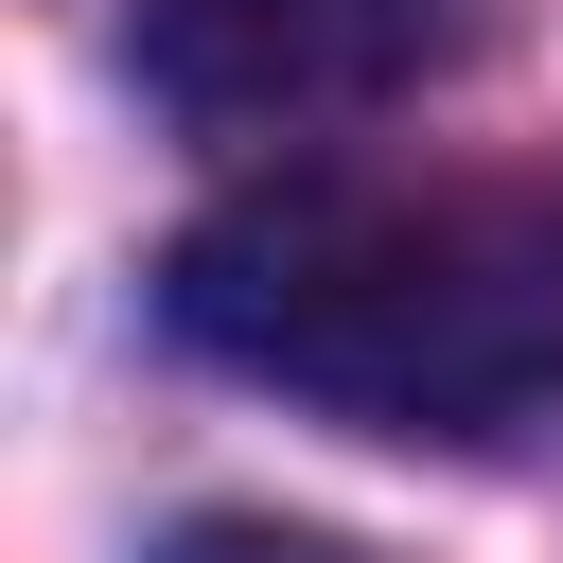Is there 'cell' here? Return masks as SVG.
<instances>
[{
  "label": "cell",
  "mask_w": 563,
  "mask_h": 563,
  "mask_svg": "<svg viewBox=\"0 0 563 563\" xmlns=\"http://www.w3.org/2000/svg\"><path fill=\"white\" fill-rule=\"evenodd\" d=\"M176 352L352 440L493 457L563 422V194L510 176H264L158 264Z\"/></svg>",
  "instance_id": "cell-1"
},
{
  "label": "cell",
  "mask_w": 563,
  "mask_h": 563,
  "mask_svg": "<svg viewBox=\"0 0 563 563\" xmlns=\"http://www.w3.org/2000/svg\"><path fill=\"white\" fill-rule=\"evenodd\" d=\"M440 0H141V88L194 141H299L422 70Z\"/></svg>",
  "instance_id": "cell-2"
},
{
  "label": "cell",
  "mask_w": 563,
  "mask_h": 563,
  "mask_svg": "<svg viewBox=\"0 0 563 563\" xmlns=\"http://www.w3.org/2000/svg\"><path fill=\"white\" fill-rule=\"evenodd\" d=\"M158 563H352V545H334V528H282V510H194Z\"/></svg>",
  "instance_id": "cell-3"
}]
</instances>
